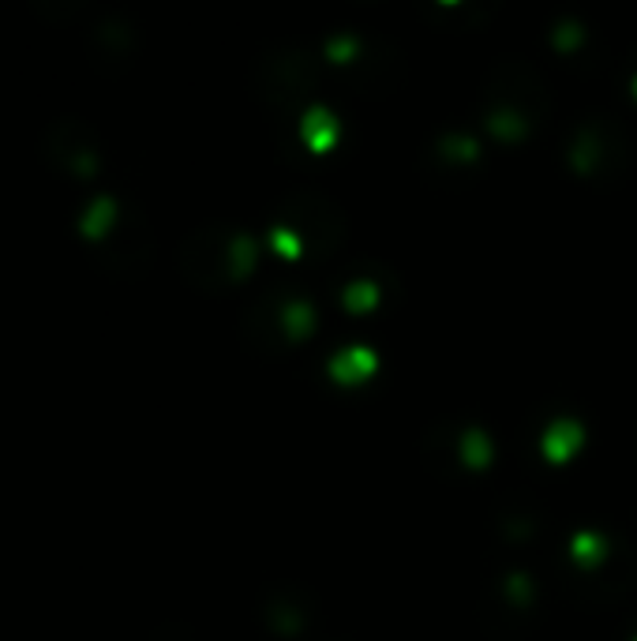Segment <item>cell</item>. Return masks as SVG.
Wrapping results in <instances>:
<instances>
[{
  "instance_id": "obj_1",
  "label": "cell",
  "mask_w": 637,
  "mask_h": 641,
  "mask_svg": "<svg viewBox=\"0 0 637 641\" xmlns=\"http://www.w3.org/2000/svg\"><path fill=\"white\" fill-rule=\"evenodd\" d=\"M46 146L49 158L72 177L87 180L98 173V146H94L87 124H80V120H57L46 132Z\"/></svg>"
},
{
  "instance_id": "obj_2",
  "label": "cell",
  "mask_w": 637,
  "mask_h": 641,
  "mask_svg": "<svg viewBox=\"0 0 637 641\" xmlns=\"http://www.w3.org/2000/svg\"><path fill=\"white\" fill-rule=\"evenodd\" d=\"M101 222H113V199H98V203H91V214L80 225L91 240H101Z\"/></svg>"
}]
</instances>
